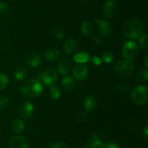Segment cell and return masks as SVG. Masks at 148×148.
<instances>
[{
	"instance_id": "obj_10",
	"label": "cell",
	"mask_w": 148,
	"mask_h": 148,
	"mask_svg": "<svg viewBox=\"0 0 148 148\" xmlns=\"http://www.w3.org/2000/svg\"><path fill=\"white\" fill-rule=\"evenodd\" d=\"M88 71L87 67L83 64H77L73 69V76L77 81H83L88 77Z\"/></svg>"
},
{
	"instance_id": "obj_28",
	"label": "cell",
	"mask_w": 148,
	"mask_h": 148,
	"mask_svg": "<svg viewBox=\"0 0 148 148\" xmlns=\"http://www.w3.org/2000/svg\"><path fill=\"white\" fill-rule=\"evenodd\" d=\"M8 84V78L5 74L0 73V91L4 89Z\"/></svg>"
},
{
	"instance_id": "obj_6",
	"label": "cell",
	"mask_w": 148,
	"mask_h": 148,
	"mask_svg": "<svg viewBox=\"0 0 148 148\" xmlns=\"http://www.w3.org/2000/svg\"><path fill=\"white\" fill-rule=\"evenodd\" d=\"M42 82L45 86L48 87H51L54 86L57 80L56 72L52 68H47L42 73L40 77Z\"/></svg>"
},
{
	"instance_id": "obj_18",
	"label": "cell",
	"mask_w": 148,
	"mask_h": 148,
	"mask_svg": "<svg viewBox=\"0 0 148 148\" xmlns=\"http://www.w3.org/2000/svg\"><path fill=\"white\" fill-rule=\"evenodd\" d=\"M62 85L66 91H72L75 87V81L72 77L66 76L62 79Z\"/></svg>"
},
{
	"instance_id": "obj_32",
	"label": "cell",
	"mask_w": 148,
	"mask_h": 148,
	"mask_svg": "<svg viewBox=\"0 0 148 148\" xmlns=\"http://www.w3.org/2000/svg\"><path fill=\"white\" fill-rule=\"evenodd\" d=\"M9 12V7L7 4L0 2V14L6 15Z\"/></svg>"
},
{
	"instance_id": "obj_33",
	"label": "cell",
	"mask_w": 148,
	"mask_h": 148,
	"mask_svg": "<svg viewBox=\"0 0 148 148\" xmlns=\"http://www.w3.org/2000/svg\"><path fill=\"white\" fill-rule=\"evenodd\" d=\"M51 148H69L67 145L62 142H55L52 144Z\"/></svg>"
},
{
	"instance_id": "obj_24",
	"label": "cell",
	"mask_w": 148,
	"mask_h": 148,
	"mask_svg": "<svg viewBox=\"0 0 148 148\" xmlns=\"http://www.w3.org/2000/svg\"><path fill=\"white\" fill-rule=\"evenodd\" d=\"M103 142L102 140L94 139L89 140L85 145V148H103Z\"/></svg>"
},
{
	"instance_id": "obj_3",
	"label": "cell",
	"mask_w": 148,
	"mask_h": 148,
	"mask_svg": "<svg viewBox=\"0 0 148 148\" xmlns=\"http://www.w3.org/2000/svg\"><path fill=\"white\" fill-rule=\"evenodd\" d=\"M131 98L133 102L137 105H143L147 102L148 89L146 86L140 85L133 89L131 93Z\"/></svg>"
},
{
	"instance_id": "obj_26",
	"label": "cell",
	"mask_w": 148,
	"mask_h": 148,
	"mask_svg": "<svg viewBox=\"0 0 148 148\" xmlns=\"http://www.w3.org/2000/svg\"><path fill=\"white\" fill-rule=\"evenodd\" d=\"M49 94H50L51 97L53 100H58L61 96V91L59 89V88L53 86L51 87L50 91H49Z\"/></svg>"
},
{
	"instance_id": "obj_35",
	"label": "cell",
	"mask_w": 148,
	"mask_h": 148,
	"mask_svg": "<svg viewBox=\"0 0 148 148\" xmlns=\"http://www.w3.org/2000/svg\"><path fill=\"white\" fill-rule=\"evenodd\" d=\"M86 119V115L83 112H80L76 115V120L78 122H82Z\"/></svg>"
},
{
	"instance_id": "obj_17",
	"label": "cell",
	"mask_w": 148,
	"mask_h": 148,
	"mask_svg": "<svg viewBox=\"0 0 148 148\" xmlns=\"http://www.w3.org/2000/svg\"><path fill=\"white\" fill-rule=\"evenodd\" d=\"M27 74H28V71H27V68L24 66L20 65V66H17V68L14 69V78H15V79L17 80L18 81H21L25 79L26 77L27 76Z\"/></svg>"
},
{
	"instance_id": "obj_14",
	"label": "cell",
	"mask_w": 148,
	"mask_h": 148,
	"mask_svg": "<svg viewBox=\"0 0 148 148\" xmlns=\"http://www.w3.org/2000/svg\"><path fill=\"white\" fill-rule=\"evenodd\" d=\"M63 47L65 53L68 54V55H72L77 51V44L75 39H73L72 38H68L64 43Z\"/></svg>"
},
{
	"instance_id": "obj_31",
	"label": "cell",
	"mask_w": 148,
	"mask_h": 148,
	"mask_svg": "<svg viewBox=\"0 0 148 148\" xmlns=\"http://www.w3.org/2000/svg\"><path fill=\"white\" fill-rule=\"evenodd\" d=\"M92 139H99V140H102L103 137L104 136V132L101 130H95L92 131Z\"/></svg>"
},
{
	"instance_id": "obj_5",
	"label": "cell",
	"mask_w": 148,
	"mask_h": 148,
	"mask_svg": "<svg viewBox=\"0 0 148 148\" xmlns=\"http://www.w3.org/2000/svg\"><path fill=\"white\" fill-rule=\"evenodd\" d=\"M139 53V47L134 41H128L124 44L122 48L123 57L127 60H133L137 57Z\"/></svg>"
},
{
	"instance_id": "obj_37",
	"label": "cell",
	"mask_w": 148,
	"mask_h": 148,
	"mask_svg": "<svg viewBox=\"0 0 148 148\" xmlns=\"http://www.w3.org/2000/svg\"><path fill=\"white\" fill-rule=\"evenodd\" d=\"M92 41L94 44L96 45V46H100L101 44V43H102V40L98 36H94V37H92Z\"/></svg>"
},
{
	"instance_id": "obj_23",
	"label": "cell",
	"mask_w": 148,
	"mask_h": 148,
	"mask_svg": "<svg viewBox=\"0 0 148 148\" xmlns=\"http://www.w3.org/2000/svg\"><path fill=\"white\" fill-rule=\"evenodd\" d=\"M50 35L55 40H60V39H63L64 36V33L63 30H62L59 28H53L51 30Z\"/></svg>"
},
{
	"instance_id": "obj_19",
	"label": "cell",
	"mask_w": 148,
	"mask_h": 148,
	"mask_svg": "<svg viewBox=\"0 0 148 148\" xmlns=\"http://www.w3.org/2000/svg\"><path fill=\"white\" fill-rule=\"evenodd\" d=\"M74 61L79 64H83L88 62L90 59V57L88 53L84 52H78L74 56Z\"/></svg>"
},
{
	"instance_id": "obj_21",
	"label": "cell",
	"mask_w": 148,
	"mask_h": 148,
	"mask_svg": "<svg viewBox=\"0 0 148 148\" xmlns=\"http://www.w3.org/2000/svg\"><path fill=\"white\" fill-rule=\"evenodd\" d=\"M81 32L85 36H90L93 32V26L89 21H85L81 25Z\"/></svg>"
},
{
	"instance_id": "obj_11",
	"label": "cell",
	"mask_w": 148,
	"mask_h": 148,
	"mask_svg": "<svg viewBox=\"0 0 148 148\" xmlns=\"http://www.w3.org/2000/svg\"><path fill=\"white\" fill-rule=\"evenodd\" d=\"M41 61L42 59L40 55L36 52L28 54L26 55L24 59L25 63L28 65L29 67H33V68L38 66L41 63Z\"/></svg>"
},
{
	"instance_id": "obj_30",
	"label": "cell",
	"mask_w": 148,
	"mask_h": 148,
	"mask_svg": "<svg viewBox=\"0 0 148 148\" xmlns=\"http://www.w3.org/2000/svg\"><path fill=\"white\" fill-rule=\"evenodd\" d=\"M9 104V100L6 96L0 94V110L6 108Z\"/></svg>"
},
{
	"instance_id": "obj_9",
	"label": "cell",
	"mask_w": 148,
	"mask_h": 148,
	"mask_svg": "<svg viewBox=\"0 0 148 148\" xmlns=\"http://www.w3.org/2000/svg\"><path fill=\"white\" fill-rule=\"evenodd\" d=\"M10 148H29V142L25 137L23 136H14L9 142Z\"/></svg>"
},
{
	"instance_id": "obj_2",
	"label": "cell",
	"mask_w": 148,
	"mask_h": 148,
	"mask_svg": "<svg viewBox=\"0 0 148 148\" xmlns=\"http://www.w3.org/2000/svg\"><path fill=\"white\" fill-rule=\"evenodd\" d=\"M43 91V86L40 81L36 79H29L25 81L20 86V91L29 97H36L40 95Z\"/></svg>"
},
{
	"instance_id": "obj_41",
	"label": "cell",
	"mask_w": 148,
	"mask_h": 148,
	"mask_svg": "<svg viewBox=\"0 0 148 148\" xmlns=\"http://www.w3.org/2000/svg\"><path fill=\"white\" fill-rule=\"evenodd\" d=\"M115 1H116V0H115Z\"/></svg>"
},
{
	"instance_id": "obj_36",
	"label": "cell",
	"mask_w": 148,
	"mask_h": 148,
	"mask_svg": "<svg viewBox=\"0 0 148 148\" xmlns=\"http://www.w3.org/2000/svg\"><path fill=\"white\" fill-rule=\"evenodd\" d=\"M91 60H92V63L95 65H100L101 64V62H102V60H101V58L98 57L97 56L92 57L91 58Z\"/></svg>"
},
{
	"instance_id": "obj_22",
	"label": "cell",
	"mask_w": 148,
	"mask_h": 148,
	"mask_svg": "<svg viewBox=\"0 0 148 148\" xmlns=\"http://www.w3.org/2000/svg\"><path fill=\"white\" fill-rule=\"evenodd\" d=\"M136 78L139 82H146L148 79V72L147 69H143L140 68L137 71V74H136Z\"/></svg>"
},
{
	"instance_id": "obj_16",
	"label": "cell",
	"mask_w": 148,
	"mask_h": 148,
	"mask_svg": "<svg viewBox=\"0 0 148 148\" xmlns=\"http://www.w3.org/2000/svg\"><path fill=\"white\" fill-rule=\"evenodd\" d=\"M43 55L46 60L52 62L57 59L60 57L61 52L59 49H56V48H50L45 51Z\"/></svg>"
},
{
	"instance_id": "obj_8",
	"label": "cell",
	"mask_w": 148,
	"mask_h": 148,
	"mask_svg": "<svg viewBox=\"0 0 148 148\" xmlns=\"http://www.w3.org/2000/svg\"><path fill=\"white\" fill-rule=\"evenodd\" d=\"M33 112H34V105L31 102L25 100L21 103L19 109V113L22 118H28L33 114Z\"/></svg>"
},
{
	"instance_id": "obj_38",
	"label": "cell",
	"mask_w": 148,
	"mask_h": 148,
	"mask_svg": "<svg viewBox=\"0 0 148 148\" xmlns=\"http://www.w3.org/2000/svg\"><path fill=\"white\" fill-rule=\"evenodd\" d=\"M143 135H144L145 139H147V137H148V128H147V126H145V128L144 129V131H143Z\"/></svg>"
},
{
	"instance_id": "obj_20",
	"label": "cell",
	"mask_w": 148,
	"mask_h": 148,
	"mask_svg": "<svg viewBox=\"0 0 148 148\" xmlns=\"http://www.w3.org/2000/svg\"><path fill=\"white\" fill-rule=\"evenodd\" d=\"M25 128V123L21 119H16L12 124V129L15 133H20L23 131Z\"/></svg>"
},
{
	"instance_id": "obj_34",
	"label": "cell",
	"mask_w": 148,
	"mask_h": 148,
	"mask_svg": "<svg viewBox=\"0 0 148 148\" xmlns=\"http://www.w3.org/2000/svg\"><path fill=\"white\" fill-rule=\"evenodd\" d=\"M103 148H120V147L116 143V142H113V141H110V142H106V143H103Z\"/></svg>"
},
{
	"instance_id": "obj_7",
	"label": "cell",
	"mask_w": 148,
	"mask_h": 148,
	"mask_svg": "<svg viewBox=\"0 0 148 148\" xmlns=\"http://www.w3.org/2000/svg\"><path fill=\"white\" fill-rule=\"evenodd\" d=\"M118 10V4L115 0H108L103 7V15L105 18H112Z\"/></svg>"
},
{
	"instance_id": "obj_42",
	"label": "cell",
	"mask_w": 148,
	"mask_h": 148,
	"mask_svg": "<svg viewBox=\"0 0 148 148\" xmlns=\"http://www.w3.org/2000/svg\"><path fill=\"white\" fill-rule=\"evenodd\" d=\"M0 1H1V0H0Z\"/></svg>"
},
{
	"instance_id": "obj_4",
	"label": "cell",
	"mask_w": 148,
	"mask_h": 148,
	"mask_svg": "<svg viewBox=\"0 0 148 148\" xmlns=\"http://www.w3.org/2000/svg\"><path fill=\"white\" fill-rule=\"evenodd\" d=\"M134 68V65L132 61L121 59L114 65V70L116 74L122 77H128L132 74Z\"/></svg>"
},
{
	"instance_id": "obj_12",
	"label": "cell",
	"mask_w": 148,
	"mask_h": 148,
	"mask_svg": "<svg viewBox=\"0 0 148 148\" xmlns=\"http://www.w3.org/2000/svg\"><path fill=\"white\" fill-rule=\"evenodd\" d=\"M95 23L98 25V32L100 34L104 37H107L111 33V25L109 22L100 20L98 19L95 20Z\"/></svg>"
},
{
	"instance_id": "obj_13",
	"label": "cell",
	"mask_w": 148,
	"mask_h": 148,
	"mask_svg": "<svg viewBox=\"0 0 148 148\" xmlns=\"http://www.w3.org/2000/svg\"><path fill=\"white\" fill-rule=\"evenodd\" d=\"M72 68V62L68 57H63L58 63V71L62 75H66Z\"/></svg>"
},
{
	"instance_id": "obj_15",
	"label": "cell",
	"mask_w": 148,
	"mask_h": 148,
	"mask_svg": "<svg viewBox=\"0 0 148 148\" xmlns=\"http://www.w3.org/2000/svg\"><path fill=\"white\" fill-rule=\"evenodd\" d=\"M97 105V101L95 96L92 94H88L86 96L84 100V107L85 110L88 112H91L95 110Z\"/></svg>"
},
{
	"instance_id": "obj_40",
	"label": "cell",
	"mask_w": 148,
	"mask_h": 148,
	"mask_svg": "<svg viewBox=\"0 0 148 148\" xmlns=\"http://www.w3.org/2000/svg\"><path fill=\"white\" fill-rule=\"evenodd\" d=\"M77 1H79V2H88L90 0H77Z\"/></svg>"
},
{
	"instance_id": "obj_25",
	"label": "cell",
	"mask_w": 148,
	"mask_h": 148,
	"mask_svg": "<svg viewBox=\"0 0 148 148\" xmlns=\"http://www.w3.org/2000/svg\"><path fill=\"white\" fill-rule=\"evenodd\" d=\"M101 59L105 63H111L114 61V56L111 52H108V51H106V52H103Z\"/></svg>"
},
{
	"instance_id": "obj_39",
	"label": "cell",
	"mask_w": 148,
	"mask_h": 148,
	"mask_svg": "<svg viewBox=\"0 0 148 148\" xmlns=\"http://www.w3.org/2000/svg\"><path fill=\"white\" fill-rule=\"evenodd\" d=\"M147 56H148V55H147V54H146V55H145V58H144L145 65V68H146V69H147V68H148V61H147Z\"/></svg>"
},
{
	"instance_id": "obj_29",
	"label": "cell",
	"mask_w": 148,
	"mask_h": 148,
	"mask_svg": "<svg viewBox=\"0 0 148 148\" xmlns=\"http://www.w3.org/2000/svg\"><path fill=\"white\" fill-rule=\"evenodd\" d=\"M116 88L119 91H120L121 92H127L129 90V85L127 83L123 82V81H121V82H119L118 84H116Z\"/></svg>"
},
{
	"instance_id": "obj_1",
	"label": "cell",
	"mask_w": 148,
	"mask_h": 148,
	"mask_svg": "<svg viewBox=\"0 0 148 148\" xmlns=\"http://www.w3.org/2000/svg\"><path fill=\"white\" fill-rule=\"evenodd\" d=\"M143 32V26L139 19L132 18L125 22L123 26V33L132 39H138Z\"/></svg>"
},
{
	"instance_id": "obj_27",
	"label": "cell",
	"mask_w": 148,
	"mask_h": 148,
	"mask_svg": "<svg viewBox=\"0 0 148 148\" xmlns=\"http://www.w3.org/2000/svg\"><path fill=\"white\" fill-rule=\"evenodd\" d=\"M139 39V46L143 49H146L147 48V40L148 37L147 34L141 35Z\"/></svg>"
}]
</instances>
